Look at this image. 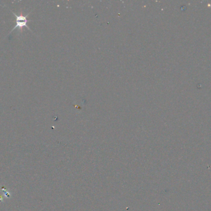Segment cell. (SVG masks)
Returning a JSON list of instances; mask_svg holds the SVG:
<instances>
[{"mask_svg": "<svg viewBox=\"0 0 211 211\" xmlns=\"http://www.w3.org/2000/svg\"><path fill=\"white\" fill-rule=\"evenodd\" d=\"M12 13H13V14H14V16L16 17V25L14 26V28L13 29V30H11V31L9 32V34H11L13 31H14V29H17V28H18L19 29H20V32H22V28H23V27H26L28 29H29L30 31H32L31 29H30V28L27 25L28 20H27V17L29 16V15L30 14V13H28V14H27V15H26V16H24V15L22 13V12H21L19 15L16 14L15 13H14V12H13V11H12Z\"/></svg>", "mask_w": 211, "mask_h": 211, "instance_id": "cell-1", "label": "cell"}, {"mask_svg": "<svg viewBox=\"0 0 211 211\" xmlns=\"http://www.w3.org/2000/svg\"><path fill=\"white\" fill-rule=\"evenodd\" d=\"M3 196H5L6 198H10L11 197V194H10V193L9 191H6L5 193H3Z\"/></svg>", "mask_w": 211, "mask_h": 211, "instance_id": "cell-2", "label": "cell"}, {"mask_svg": "<svg viewBox=\"0 0 211 211\" xmlns=\"http://www.w3.org/2000/svg\"><path fill=\"white\" fill-rule=\"evenodd\" d=\"M3 200V195L0 194V202H2Z\"/></svg>", "mask_w": 211, "mask_h": 211, "instance_id": "cell-3", "label": "cell"}]
</instances>
